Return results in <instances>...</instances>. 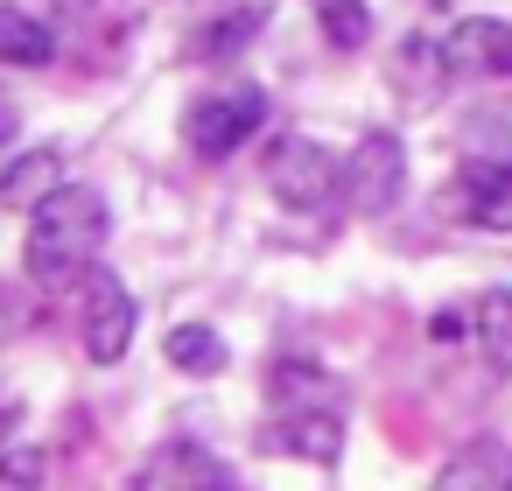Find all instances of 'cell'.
I'll return each mask as SVG.
<instances>
[{
  "mask_svg": "<svg viewBox=\"0 0 512 491\" xmlns=\"http://www.w3.org/2000/svg\"><path fill=\"white\" fill-rule=\"evenodd\" d=\"M113 239V204L85 183H57L36 211H29V274L36 281H71L99 260V246Z\"/></svg>",
  "mask_w": 512,
  "mask_h": 491,
  "instance_id": "obj_1",
  "label": "cell"
},
{
  "mask_svg": "<svg viewBox=\"0 0 512 491\" xmlns=\"http://www.w3.org/2000/svg\"><path fill=\"white\" fill-rule=\"evenodd\" d=\"M267 120V92L260 85H218V92H197L183 106V148L204 155V162H225L232 148H246Z\"/></svg>",
  "mask_w": 512,
  "mask_h": 491,
  "instance_id": "obj_2",
  "label": "cell"
},
{
  "mask_svg": "<svg viewBox=\"0 0 512 491\" xmlns=\"http://www.w3.org/2000/svg\"><path fill=\"white\" fill-rule=\"evenodd\" d=\"M267 190H274L281 211L316 218V211H330V197L344 190V169L330 162L323 141H309V134H281V141L267 148Z\"/></svg>",
  "mask_w": 512,
  "mask_h": 491,
  "instance_id": "obj_3",
  "label": "cell"
},
{
  "mask_svg": "<svg viewBox=\"0 0 512 491\" xmlns=\"http://www.w3.org/2000/svg\"><path fill=\"white\" fill-rule=\"evenodd\" d=\"M449 211L477 232H512V141L498 148H477L456 183H449Z\"/></svg>",
  "mask_w": 512,
  "mask_h": 491,
  "instance_id": "obj_4",
  "label": "cell"
},
{
  "mask_svg": "<svg viewBox=\"0 0 512 491\" xmlns=\"http://www.w3.org/2000/svg\"><path fill=\"white\" fill-rule=\"evenodd\" d=\"M344 197H351V211H365V218H386V211L407 197V148H400V134L372 127V134L351 148V162H344Z\"/></svg>",
  "mask_w": 512,
  "mask_h": 491,
  "instance_id": "obj_5",
  "label": "cell"
},
{
  "mask_svg": "<svg viewBox=\"0 0 512 491\" xmlns=\"http://www.w3.org/2000/svg\"><path fill=\"white\" fill-rule=\"evenodd\" d=\"M134 344V295L120 274H92V295H85V358L92 365H120Z\"/></svg>",
  "mask_w": 512,
  "mask_h": 491,
  "instance_id": "obj_6",
  "label": "cell"
},
{
  "mask_svg": "<svg viewBox=\"0 0 512 491\" xmlns=\"http://www.w3.org/2000/svg\"><path fill=\"white\" fill-rule=\"evenodd\" d=\"M442 50H449V71H456V78H498V71H512V22L463 15V22L442 36Z\"/></svg>",
  "mask_w": 512,
  "mask_h": 491,
  "instance_id": "obj_7",
  "label": "cell"
},
{
  "mask_svg": "<svg viewBox=\"0 0 512 491\" xmlns=\"http://www.w3.org/2000/svg\"><path fill=\"white\" fill-rule=\"evenodd\" d=\"M449 78H456V71H449L442 36H400V50H393V92H400L407 113H428Z\"/></svg>",
  "mask_w": 512,
  "mask_h": 491,
  "instance_id": "obj_8",
  "label": "cell"
},
{
  "mask_svg": "<svg viewBox=\"0 0 512 491\" xmlns=\"http://www.w3.org/2000/svg\"><path fill=\"white\" fill-rule=\"evenodd\" d=\"M267 400H274V414L344 407V379H337V372H323L316 358H274V365H267Z\"/></svg>",
  "mask_w": 512,
  "mask_h": 491,
  "instance_id": "obj_9",
  "label": "cell"
},
{
  "mask_svg": "<svg viewBox=\"0 0 512 491\" xmlns=\"http://www.w3.org/2000/svg\"><path fill=\"white\" fill-rule=\"evenodd\" d=\"M344 407H309V414H281V428H267V449H281V456H302V463H316V470H330L337 456H344V421H337Z\"/></svg>",
  "mask_w": 512,
  "mask_h": 491,
  "instance_id": "obj_10",
  "label": "cell"
},
{
  "mask_svg": "<svg viewBox=\"0 0 512 491\" xmlns=\"http://www.w3.org/2000/svg\"><path fill=\"white\" fill-rule=\"evenodd\" d=\"M141 484H176V491H218V484H232V470L204 449V442H162L148 463H141Z\"/></svg>",
  "mask_w": 512,
  "mask_h": 491,
  "instance_id": "obj_11",
  "label": "cell"
},
{
  "mask_svg": "<svg viewBox=\"0 0 512 491\" xmlns=\"http://www.w3.org/2000/svg\"><path fill=\"white\" fill-rule=\"evenodd\" d=\"M57 183H64V148H22L0 162V204L8 211H36Z\"/></svg>",
  "mask_w": 512,
  "mask_h": 491,
  "instance_id": "obj_12",
  "label": "cell"
},
{
  "mask_svg": "<svg viewBox=\"0 0 512 491\" xmlns=\"http://www.w3.org/2000/svg\"><path fill=\"white\" fill-rule=\"evenodd\" d=\"M0 64H22V71H43L57 64V29L15 0H0Z\"/></svg>",
  "mask_w": 512,
  "mask_h": 491,
  "instance_id": "obj_13",
  "label": "cell"
},
{
  "mask_svg": "<svg viewBox=\"0 0 512 491\" xmlns=\"http://www.w3.org/2000/svg\"><path fill=\"white\" fill-rule=\"evenodd\" d=\"M442 484L449 491H484V484H512V449L498 442V435H477V442H463L456 456H442Z\"/></svg>",
  "mask_w": 512,
  "mask_h": 491,
  "instance_id": "obj_14",
  "label": "cell"
},
{
  "mask_svg": "<svg viewBox=\"0 0 512 491\" xmlns=\"http://www.w3.org/2000/svg\"><path fill=\"white\" fill-rule=\"evenodd\" d=\"M162 351H169V365H176V372H190V379L225 372V337H218L211 323H176V330L162 337Z\"/></svg>",
  "mask_w": 512,
  "mask_h": 491,
  "instance_id": "obj_15",
  "label": "cell"
},
{
  "mask_svg": "<svg viewBox=\"0 0 512 491\" xmlns=\"http://www.w3.org/2000/svg\"><path fill=\"white\" fill-rule=\"evenodd\" d=\"M309 8H316V29H323V43L330 50H365L372 43V8H365V0H309Z\"/></svg>",
  "mask_w": 512,
  "mask_h": 491,
  "instance_id": "obj_16",
  "label": "cell"
},
{
  "mask_svg": "<svg viewBox=\"0 0 512 491\" xmlns=\"http://www.w3.org/2000/svg\"><path fill=\"white\" fill-rule=\"evenodd\" d=\"M477 337H484L491 365L512 372V288H491V295L477 302Z\"/></svg>",
  "mask_w": 512,
  "mask_h": 491,
  "instance_id": "obj_17",
  "label": "cell"
},
{
  "mask_svg": "<svg viewBox=\"0 0 512 491\" xmlns=\"http://www.w3.org/2000/svg\"><path fill=\"white\" fill-rule=\"evenodd\" d=\"M260 22H267L260 8H239V15H225V22H211V29H204V43H197L190 57H239V50L260 36Z\"/></svg>",
  "mask_w": 512,
  "mask_h": 491,
  "instance_id": "obj_18",
  "label": "cell"
},
{
  "mask_svg": "<svg viewBox=\"0 0 512 491\" xmlns=\"http://www.w3.org/2000/svg\"><path fill=\"white\" fill-rule=\"evenodd\" d=\"M36 477H43L36 449H8V456H0V484H36Z\"/></svg>",
  "mask_w": 512,
  "mask_h": 491,
  "instance_id": "obj_19",
  "label": "cell"
},
{
  "mask_svg": "<svg viewBox=\"0 0 512 491\" xmlns=\"http://www.w3.org/2000/svg\"><path fill=\"white\" fill-rule=\"evenodd\" d=\"M470 330H477V316H463V309H435V316H428V337H435V344H456V337H470Z\"/></svg>",
  "mask_w": 512,
  "mask_h": 491,
  "instance_id": "obj_20",
  "label": "cell"
},
{
  "mask_svg": "<svg viewBox=\"0 0 512 491\" xmlns=\"http://www.w3.org/2000/svg\"><path fill=\"white\" fill-rule=\"evenodd\" d=\"M8 141H15V106L0 99V148H8Z\"/></svg>",
  "mask_w": 512,
  "mask_h": 491,
  "instance_id": "obj_21",
  "label": "cell"
}]
</instances>
